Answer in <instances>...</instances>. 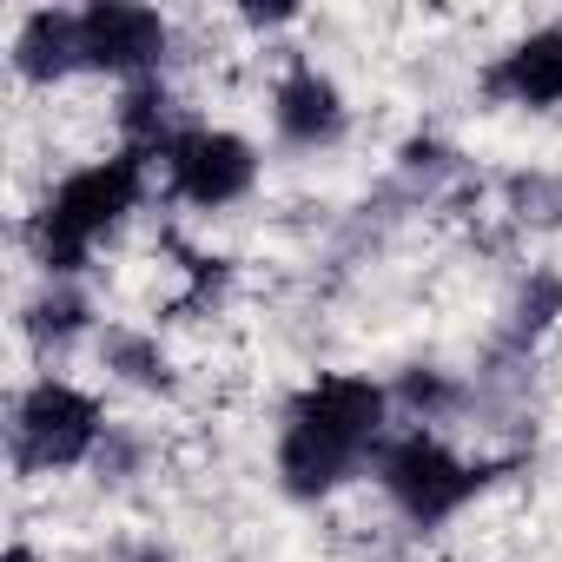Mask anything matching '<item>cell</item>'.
I'll list each match as a JSON object with an SVG mask.
<instances>
[{
	"instance_id": "cell-1",
	"label": "cell",
	"mask_w": 562,
	"mask_h": 562,
	"mask_svg": "<svg viewBox=\"0 0 562 562\" xmlns=\"http://www.w3.org/2000/svg\"><path fill=\"white\" fill-rule=\"evenodd\" d=\"M391 437V391L358 378V371H325L312 378L285 417H278V483L299 503H325L338 496L364 463H378Z\"/></svg>"
},
{
	"instance_id": "cell-2",
	"label": "cell",
	"mask_w": 562,
	"mask_h": 562,
	"mask_svg": "<svg viewBox=\"0 0 562 562\" xmlns=\"http://www.w3.org/2000/svg\"><path fill=\"white\" fill-rule=\"evenodd\" d=\"M146 199V159L133 153H113V159H93L80 172H67L41 212L27 218V251L47 278H80L100 251L106 232L126 225V212H139Z\"/></svg>"
},
{
	"instance_id": "cell-3",
	"label": "cell",
	"mask_w": 562,
	"mask_h": 562,
	"mask_svg": "<svg viewBox=\"0 0 562 562\" xmlns=\"http://www.w3.org/2000/svg\"><path fill=\"white\" fill-rule=\"evenodd\" d=\"M106 443V411L93 391L67 384V378H41L14 397L8 417V457L21 476H54V470H80L93 463Z\"/></svg>"
},
{
	"instance_id": "cell-4",
	"label": "cell",
	"mask_w": 562,
	"mask_h": 562,
	"mask_svg": "<svg viewBox=\"0 0 562 562\" xmlns=\"http://www.w3.org/2000/svg\"><path fill=\"white\" fill-rule=\"evenodd\" d=\"M378 483H384V496L397 503V516L411 522V529H443L457 509H470L476 496H483V483H490V470L483 463H463L437 430H397V437H384V450H378Z\"/></svg>"
},
{
	"instance_id": "cell-5",
	"label": "cell",
	"mask_w": 562,
	"mask_h": 562,
	"mask_svg": "<svg viewBox=\"0 0 562 562\" xmlns=\"http://www.w3.org/2000/svg\"><path fill=\"white\" fill-rule=\"evenodd\" d=\"M166 166V186L172 199L199 205V212H218V205H238L251 186H258V146L232 126H186L179 146L159 159Z\"/></svg>"
},
{
	"instance_id": "cell-6",
	"label": "cell",
	"mask_w": 562,
	"mask_h": 562,
	"mask_svg": "<svg viewBox=\"0 0 562 562\" xmlns=\"http://www.w3.org/2000/svg\"><path fill=\"white\" fill-rule=\"evenodd\" d=\"M166 47H172V27L159 8H139V0H93V8H80L87 74H113L120 87H133L166 67Z\"/></svg>"
},
{
	"instance_id": "cell-7",
	"label": "cell",
	"mask_w": 562,
	"mask_h": 562,
	"mask_svg": "<svg viewBox=\"0 0 562 562\" xmlns=\"http://www.w3.org/2000/svg\"><path fill=\"white\" fill-rule=\"evenodd\" d=\"M271 126H278V139L299 146V153H325V146H338L351 133V106H345L331 74L299 60L285 80L271 87Z\"/></svg>"
},
{
	"instance_id": "cell-8",
	"label": "cell",
	"mask_w": 562,
	"mask_h": 562,
	"mask_svg": "<svg viewBox=\"0 0 562 562\" xmlns=\"http://www.w3.org/2000/svg\"><path fill=\"white\" fill-rule=\"evenodd\" d=\"M483 93L522 113H549L562 106V21L522 34L509 54H496V67L483 74Z\"/></svg>"
},
{
	"instance_id": "cell-9",
	"label": "cell",
	"mask_w": 562,
	"mask_h": 562,
	"mask_svg": "<svg viewBox=\"0 0 562 562\" xmlns=\"http://www.w3.org/2000/svg\"><path fill=\"white\" fill-rule=\"evenodd\" d=\"M14 74L27 87H60L74 74H87L80 54V8H34L14 27Z\"/></svg>"
},
{
	"instance_id": "cell-10",
	"label": "cell",
	"mask_w": 562,
	"mask_h": 562,
	"mask_svg": "<svg viewBox=\"0 0 562 562\" xmlns=\"http://www.w3.org/2000/svg\"><path fill=\"white\" fill-rule=\"evenodd\" d=\"M120 153H133V159H166L172 146H179V100H172V87L153 74V80H133V87H120Z\"/></svg>"
},
{
	"instance_id": "cell-11",
	"label": "cell",
	"mask_w": 562,
	"mask_h": 562,
	"mask_svg": "<svg viewBox=\"0 0 562 562\" xmlns=\"http://www.w3.org/2000/svg\"><path fill=\"white\" fill-rule=\"evenodd\" d=\"M87 299L74 292V278H47V292L27 305V338L47 351V345H67V338H80L87 331Z\"/></svg>"
},
{
	"instance_id": "cell-12",
	"label": "cell",
	"mask_w": 562,
	"mask_h": 562,
	"mask_svg": "<svg viewBox=\"0 0 562 562\" xmlns=\"http://www.w3.org/2000/svg\"><path fill=\"white\" fill-rule=\"evenodd\" d=\"M100 358H106V371H120L139 391H172V364H166L159 338H146V331H106Z\"/></svg>"
},
{
	"instance_id": "cell-13",
	"label": "cell",
	"mask_w": 562,
	"mask_h": 562,
	"mask_svg": "<svg viewBox=\"0 0 562 562\" xmlns=\"http://www.w3.org/2000/svg\"><path fill=\"white\" fill-rule=\"evenodd\" d=\"M503 199H509V212L522 218V225H562V179H549V172H516L509 186H503Z\"/></svg>"
},
{
	"instance_id": "cell-14",
	"label": "cell",
	"mask_w": 562,
	"mask_h": 562,
	"mask_svg": "<svg viewBox=\"0 0 562 562\" xmlns=\"http://www.w3.org/2000/svg\"><path fill=\"white\" fill-rule=\"evenodd\" d=\"M555 312H562V285H555V278H529L522 299L509 305V338H516V345H522V338H542Z\"/></svg>"
},
{
	"instance_id": "cell-15",
	"label": "cell",
	"mask_w": 562,
	"mask_h": 562,
	"mask_svg": "<svg viewBox=\"0 0 562 562\" xmlns=\"http://www.w3.org/2000/svg\"><path fill=\"white\" fill-rule=\"evenodd\" d=\"M397 404H411L424 424H437L450 404H457V384H443V378H424V371H411L404 384H397Z\"/></svg>"
},
{
	"instance_id": "cell-16",
	"label": "cell",
	"mask_w": 562,
	"mask_h": 562,
	"mask_svg": "<svg viewBox=\"0 0 562 562\" xmlns=\"http://www.w3.org/2000/svg\"><path fill=\"white\" fill-rule=\"evenodd\" d=\"M292 14H299V8H251L245 27H271V21H292Z\"/></svg>"
},
{
	"instance_id": "cell-17",
	"label": "cell",
	"mask_w": 562,
	"mask_h": 562,
	"mask_svg": "<svg viewBox=\"0 0 562 562\" xmlns=\"http://www.w3.org/2000/svg\"><path fill=\"white\" fill-rule=\"evenodd\" d=\"M0 562H47V555L34 542H8V555H0Z\"/></svg>"
}]
</instances>
